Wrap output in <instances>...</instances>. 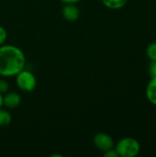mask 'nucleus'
<instances>
[{"label":"nucleus","instance_id":"f257e3e1","mask_svg":"<svg viewBox=\"0 0 156 157\" xmlns=\"http://www.w3.org/2000/svg\"><path fill=\"white\" fill-rule=\"evenodd\" d=\"M26 56L17 46L3 44L0 46V75L3 77L16 76L25 69Z\"/></svg>","mask_w":156,"mask_h":157},{"label":"nucleus","instance_id":"f03ea898","mask_svg":"<svg viewBox=\"0 0 156 157\" xmlns=\"http://www.w3.org/2000/svg\"><path fill=\"white\" fill-rule=\"evenodd\" d=\"M119 157H135L141 152V144L138 140L132 137L120 139L114 146Z\"/></svg>","mask_w":156,"mask_h":157},{"label":"nucleus","instance_id":"7ed1b4c3","mask_svg":"<svg viewBox=\"0 0 156 157\" xmlns=\"http://www.w3.org/2000/svg\"><path fill=\"white\" fill-rule=\"evenodd\" d=\"M16 84L21 91L30 93L34 91L37 86V79L33 73L23 69L16 75Z\"/></svg>","mask_w":156,"mask_h":157},{"label":"nucleus","instance_id":"20e7f679","mask_svg":"<svg viewBox=\"0 0 156 157\" xmlns=\"http://www.w3.org/2000/svg\"><path fill=\"white\" fill-rule=\"evenodd\" d=\"M94 145L101 152H106L114 148L115 143L113 138L106 132H98L93 138Z\"/></svg>","mask_w":156,"mask_h":157},{"label":"nucleus","instance_id":"39448f33","mask_svg":"<svg viewBox=\"0 0 156 157\" xmlns=\"http://www.w3.org/2000/svg\"><path fill=\"white\" fill-rule=\"evenodd\" d=\"M63 17L67 21H75L80 17V9L76 4H64L62 10Z\"/></svg>","mask_w":156,"mask_h":157},{"label":"nucleus","instance_id":"423d86ee","mask_svg":"<svg viewBox=\"0 0 156 157\" xmlns=\"http://www.w3.org/2000/svg\"><path fill=\"white\" fill-rule=\"evenodd\" d=\"M21 103V97L17 92H6L3 95V106L6 109H13L17 108Z\"/></svg>","mask_w":156,"mask_h":157},{"label":"nucleus","instance_id":"0eeeda50","mask_svg":"<svg viewBox=\"0 0 156 157\" xmlns=\"http://www.w3.org/2000/svg\"><path fill=\"white\" fill-rule=\"evenodd\" d=\"M145 95L147 100L154 106H156V76L152 77L146 86Z\"/></svg>","mask_w":156,"mask_h":157},{"label":"nucleus","instance_id":"6e6552de","mask_svg":"<svg viewBox=\"0 0 156 157\" xmlns=\"http://www.w3.org/2000/svg\"><path fill=\"white\" fill-rule=\"evenodd\" d=\"M101 1L106 7L112 10L120 9L124 7L128 3V0H101Z\"/></svg>","mask_w":156,"mask_h":157},{"label":"nucleus","instance_id":"1a4fd4ad","mask_svg":"<svg viewBox=\"0 0 156 157\" xmlns=\"http://www.w3.org/2000/svg\"><path fill=\"white\" fill-rule=\"evenodd\" d=\"M12 116L11 114L2 108H0V128H4L8 126L11 123Z\"/></svg>","mask_w":156,"mask_h":157},{"label":"nucleus","instance_id":"9d476101","mask_svg":"<svg viewBox=\"0 0 156 157\" xmlns=\"http://www.w3.org/2000/svg\"><path fill=\"white\" fill-rule=\"evenodd\" d=\"M146 54L150 61H156V41L150 43L147 46Z\"/></svg>","mask_w":156,"mask_h":157},{"label":"nucleus","instance_id":"9b49d317","mask_svg":"<svg viewBox=\"0 0 156 157\" xmlns=\"http://www.w3.org/2000/svg\"><path fill=\"white\" fill-rule=\"evenodd\" d=\"M9 84L8 82L4 79V78H0V93L1 94H6V92H8L9 90Z\"/></svg>","mask_w":156,"mask_h":157},{"label":"nucleus","instance_id":"f8f14e48","mask_svg":"<svg viewBox=\"0 0 156 157\" xmlns=\"http://www.w3.org/2000/svg\"><path fill=\"white\" fill-rule=\"evenodd\" d=\"M148 74L150 77H155L156 76V61H151L148 65Z\"/></svg>","mask_w":156,"mask_h":157},{"label":"nucleus","instance_id":"ddd939ff","mask_svg":"<svg viewBox=\"0 0 156 157\" xmlns=\"http://www.w3.org/2000/svg\"><path fill=\"white\" fill-rule=\"evenodd\" d=\"M6 39H7V32L5 28L0 26V46L5 44Z\"/></svg>","mask_w":156,"mask_h":157},{"label":"nucleus","instance_id":"4468645a","mask_svg":"<svg viewBox=\"0 0 156 157\" xmlns=\"http://www.w3.org/2000/svg\"><path fill=\"white\" fill-rule=\"evenodd\" d=\"M104 156L105 157H119V155L117 153V151L115 150V148H112L110 150H108L106 152H104Z\"/></svg>","mask_w":156,"mask_h":157},{"label":"nucleus","instance_id":"2eb2a0df","mask_svg":"<svg viewBox=\"0 0 156 157\" xmlns=\"http://www.w3.org/2000/svg\"><path fill=\"white\" fill-rule=\"evenodd\" d=\"M60 1H62L63 4H77L81 0H60Z\"/></svg>","mask_w":156,"mask_h":157},{"label":"nucleus","instance_id":"dca6fc26","mask_svg":"<svg viewBox=\"0 0 156 157\" xmlns=\"http://www.w3.org/2000/svg\"><path fill=\"white\" fill-rule=\"evenodd\" d=\"M3 107V94L0 93V108Z\"/></svg>","mask_w":156,"mask_h":157}]
</instances>
